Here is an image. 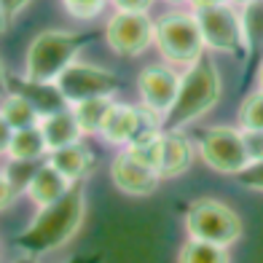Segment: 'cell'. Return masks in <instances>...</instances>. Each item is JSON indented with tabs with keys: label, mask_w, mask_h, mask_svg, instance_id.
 Returning a JSON list of instances; mask_svg holds the SVG:
<instances>
[{
	"label": "cell",
	"mask_w": 263,
	"mask_h": 263,
	"mask_svg": "<svg viewBox=\"0 0 263 263\" xmlns=\"http://www.w3.org/2000/svg\"><path fill=\"white\" fill-rule=\"evenodd\" d=\"M83 218H86V191H83V183H76L62 199L38 207L35 218L16 236L14 245L22 253L38 258L57 253L67 242H73V236L83 226Z\"/></svg>",
	"instance_id": "obj_1"
},
{
	"label": "cell",
	"mask_w": 263,
	"mask_h": 263,
	"mask_svg": "<svg viewBox=\"0 0 263 263\" xmlns=\"http://www.w3.org/2000/svg\"><path fill=\"white\" fill-rule=\"evenodd\" d=\"M223 83H220V73L207 57H201L199 62H194L188 67V73L180 78V89L177 97L166 113V124L172 132H180L183 126L199 121L204 113H210L220 100Z\"/></svg>",
	"instance_id": "obj_2"
},
{
	"label": "cell",
	"mask_w": 263,
	"mask_h": 263,
	"mask_svg": "<svg viewBox=\"0 0 263 263\" xmlns=\"http://www.w3.org/2000/svg\"><path fill=\"white\" fill-rule=\"evenodd\" d=\"M81 49H83V35L73 30H43L27 46L25 76L35 81L57 83V78L78 59Z\"/></svg>",
	"instance_id": "obj_3"
},
{
	"label": "cell",
	"mask_w": 263,
	"mask_h": 263,
	"mask_svg": "<svg viewBox=\"0 0 263 263\" xmlns=\"http://www.w3.org/2000/svg\"><path fill=\"white\" fill-rule=\"evenodd\" d=\"M153 41L166 62L172 65H194L201 59V51L207 49L196 16L183 11H170L153 22Z\"/></svg>",
	"instance_id": "obj_4"
},
{
	"label": "cell",
	"mask_w": 263,
	"mask_h": 263,
	"mask_svg": "<svg viewBox=\"0 0 263 263\" xmlns=\"http://www.w3.org/2000/svg\"><path fill=\"white\" fill-rule=\"evenodd\" d=\"M188 239L210 242L218 247H231L242 236V218L218 199H199L185 212Z\"/></svg>",
	"instance_id": "obj_5"
},
{
	"label": "cell",
	"mask_w": 263,
	"mask_h": 263,
	"mask_svg": "<svg viewBox=\"0 0 263 263\" xmlns=\"http://www.w3.org/2000/svg\"><path fill=\"white\" fill-rule=\"evenodd\" d=\"M199 156L210 170L220 175H239L250 166V156L242 140V129L212 126L199 142Z\"/></svg>",
	"instance_id": "obj_6"
},
{
	"label": "cell",
	"mask_w": 263,
	"mask_h": 263,
	"mask_svg": "<svg viewBox=\"0 0 263 263\" xmlns=\"http://www.w3.org/2000/svg\"><path fill=\"white\" fill-rule=\"evenodd\" d=\"M57 86L62 91V97L67 100V105H78V102L97 100V97H113L116 89H118V78L105 67L76 59V62L57 78Z\"/></svg>",
	"instance_id": "obj_7"
},
{
	"label": "cell",
	"mask_w": 263,
	"mask_h": 263,
	"mask_svg": "<svg viewBox=\"0 0 263 263\" xmlns=\"http://www.w3.org/2000/svg\"><path fill=\"white\" fill-rule=\"evenodd\" d=\"M196 25L201 30V38H204L207 49L223 51V54H234L242 43V19L239 14L229 6H210V8H199L194 11Z\"/></svg>",
	"instance_id": "obj_8"
},
{
	"label": "cell",
	"mask_w": 263,
	"mask_h": 263,
	"mask_svg": "<svg viewBox=\"0 0 263 263\" xmlns=\"http://www.w3.org/2000/svg\"><path fill=\"white\" fill-rule=\"evenodd\" d=\"M105 41L118 57H137L153 41V22L140 11H116L105 27Z\"/></svg>",
	"instance_id": "obj_9"
},
{
	"label": "cell",
	"mask_w": 263,
	"mask_h": 263,
	"mask_svg": "<svg viewBox=\"0 0 263 263\" xmlns=\"http://www.w3.org/2000/svg\"><path fill=\"white\" fill-rule=\"evenodd\" d=\"M137 89H140L142 105L151 107V110L159 113V116H166L175 97H177V89H180V76H177L172 67L151 65L140 73Z\"/></svg>",
	"instance_id": "obj_10"
},
{
	"label": "cell",
	"mask_w": 263,
	"mask_h": 263,
	"mask_svg": "<svg viewBox=\"0 0 263 263\" xmlns=\"http://www.w3.org/2000/svg\"><path fill=\"white\" fill-rule=\"evenodd\" d=\"M110 180L126 196H151L159 188L161 177L156 170H151L148 164L135 159L129 151H121L110 161Z\"/></svg>",
	"instance_id": "obj_11"
},
{
	"label": "cell",
	"mask_w": 263,
	"mask_h": 263,
	"mask_svg": "<svg viewBox=\"0 0 263 263\" xmlns=\"http://www.w3.org/2000/svg\"><path fill=\"white\" fill-rule=\"evenodd\" d=\"M8 91H16L22 94L35 110L38 116H51L57 110H65L67 100L62 97V91H59L57 83H49V81H35V78H27L25 73L22 76H8Z\"/></svg>",
	"instance_id": "obj_12"
},
{
	"label": "cell",
	"mask_w": 263,
	"mask_h": 263,
	"mask_svg": "<svg viewBox=\"0 0 263 263\" xmlns=\"http://www.w3.org/2000/svg\"><path fill=\"white\" fill-rule=\"evenodd\" d=\"M73 185L76 183H70L57 166H51L49 161H43V164L35 166V172L30 175V180H27V185H25L22 194H25L35 207H46V204H51V201L62 199Z\"/></svg>",
	"instance_id": "obj_13"
},
{
	"label": "cell",
	"mask_w": 263,
	"mask_h": 263,
	"mask_svg": "<svg viewBox=\"0 0 263 263\" xmlns=\"http://www.w3.org/2000/svg\"><path fill=\"white\" fill-rule=\"evenodd\" d=\"M140 126V105L113 102L100 126V137L110 145H132Z\"/></svg>",
	"instance_id": "obj_14"
},
{
	"label": "cell",
	"mask_w": 263,
	"mask_h": 263,
	"mask_svg": "<svg viewBox=\"0 0 263 263\" xmlns=\"http://www.w3.org/2000/svg\"><path fill=\"white\" fill-rule=\"evenodd\" d=\"M51 166H57L70 183H83L94 170V153L83 145V142H73V145H65V148H57L46 156Z\"/></svg>",
	"instance_id": "obj_15"
},
{
	"label": "cell",
	"mask_w": 263,
	"mask_h": 263,
	"mask_svg": "<svg viewBox=\"0 0 263 263\" xmlns=\"http://www.w3.org/2000/svg\"><path fill=\"white\" fill-rule=\"evenodd\" d=\"M194 161V145L180 135V132H164L161 135V161H159V177H180L188 172Z\"/></svg>",
	"instance_id": "obj_16"
},
{
	"label": "cell",
	"mask_w": 263,
	"mask_h": 263,
	"mask_svg": "<svg viewBox=\"0 0 263 263\" xmlns=\"http://www.w3.org/2000/svg\"><path fill=\"white\" fill-rule=\"evenodd\" d=\"M43 137H46V145H49V153L57 148H65V145H73V142L83 140V132L76 121V113L73 107H65V110H57L51 116H43L38 121Z\"/></svg>",
	"instance_id": "obj_17"
},
{
	"label": "cell",
	"mask_w": 263,
	"mask_h": 263,
	"mask_svg": "<svg viewBox=\"0 0 263 263\" xmlns=\"http://www.w3.org/2000/svg\"><path fill=\"white\" fill-rule=\"evenodd\" d=\"M49 156V145H46V137L41 126H25V129H14L6 151L8 161H25V164H38Z\"/></svg>",
	"instance_id": "obj_18"
},
{
	"label": "cell",
	"mask_w": 263,
	"mask_h": 263,
	"mask_svg": "<svg viewBox=\"0 0 263 263\" xmlns=\"http://www.w3.org/2000/svg\"><path fill=\"white\" fill-rule=\"evenodd\" d=\"M0 113H3V118L8 121L11 129H25V126H35L41 121L38 110L22 97V94L16 91H8L6 97H0Z\"/></svg>",
	"instance_id": "obj_19"
},
{
	"label": "cell",
	"mask_w": 263,
	"mask_h": 263,
	"mask_svg": "<svg viewBox=\"0 0 263 263\" xmlns=\"http://www.w3.org/2000/svg\"><path fill=\"white\" fill-rule=\"evenodd\" d=\"M113 105V97H97V100H86V102H78V105H70L76 113V121L83 132V137L86 135H100V126L105 121L107 110H110Z\"/></svg>",
	"instance_id": "obj_20"
},
{
	"label": "cell",
	"mask_w": 263,
	"mask_h": 263,
	"mask_svg": "<svg viewBox=\"0 0 263 263\" xmlns=\"http://www.w3.org/2000/svg\"><path fill=\"white\" fill-rule=\"evenodd\" d=\"M177 263H231V255H229V247L188 239L177 253Z\"/></svg>",
	"instance_id": "obj_21"
},
{
	"label": "cell",
	"mask_w": 263,
	"mask_h": 263,
	"mask_svg": "<svg viewBox=\"0 0 263 263\" xmlns=\"http://www.w3.org/2000/svg\"><path fill=\"white\" fill-rule=\"evenodd\" d=\"M242 19V43L245 49L263 43V0H247L245 11L239 14Z\"/></svg>",
	"instance_id": "obj_22"
},
{
	"label": "cell",
	"mask_w": 263,
	"mask_h": 263,
	"mask_svg": "<svg viewBox=\"0 0 263 263\" xmlns=\"http://www.w3.org/2000/svg\"><path fill=\"white\" fill-rule=\"evenodd\" d=\"M239 126L242 129H263V89L253 91L239 107Z\"/></svg>",
	"instance_id": "obj_23"
},
{
	"label": "cell",
	"mask_w": 263,
	"mask_h": 263,
	"mask_svg": "<svg viewBox=\"0 0 263 263\" xmlns=\"http://www.w3.org/2000/svg\"><path fill=\"white\" fill-rule=\"evenodd\" d=\"M107 6V0H62V8L78 22L97 19Z\"/></svg>",
	"instance_id": "obj_24"
},
{
	"label": "cell",
	"mask_w": 263,
	"mask_h": 263,
	"mask_svg": "<svg viewBox=\"0 0 263 263\" xmlns=\"http://www.w3.org/2000/svg\"><path fill=\"white\" fill-rule=\"evenodd\" d=\"M242 140H245L250 164L263 161V129H242Z\"/></svg>",
	"instance_id": "obj_25"
},
{
	"label": "cell",
	"mask_w": 263,
	"mask_h": 263,
	"mask_svg": "<svg viewBox=\"0 0 263 263\" xmlns=\"http://www.w3.org/2000/svg\"><path fill=\"white\" fill-rule=\"evenodd\" d=\"M236 180L239 185H245L250 191H258V194H263V161H255V164H250L247 170H242L236 175Z\"/></svg>",
	"instance_id": "obj_26"
},
{
	"label": "cell",
	"mask_w": 263,
	"mask_h": 263,
	"mask_svg": "<svg viewBox=\"0 0 263 263\" xmlns=\"http://www.w3.org/2000/svg\"><path fill=\"white\" fill-rule=\"evenodd\" d=\"M19 194H22L19 185L11 180L3 170H0V212H6L11 204H14V201L19 199Z\"/></svg>",
	"instance_id": "obj_27"
},
{
	"label": "cell",
	"mask_w": 263,
	"mask_h": 263,
	"mask_svg": "<svg viewBox=\"0 0 263 263\" xmlns=\"http://www.w3.org/2000/svg\"><path fill=\"white\" fill-rule=\"evenodd\" d=\"M116 6V11H140V14H145V11L153 6V0H110Z\"/></svg>",
	"instance_id": "obj_28"
},
{
	"label": "cell",
	"mask_w": 263,
	"mask_h": 263,
	"mask_svg": "<svg viewBox=\"0 0 263 263\" xmlns=\"http://www.w3.org/2000/svg\"><path fill=\"white\" fill-rule=\"evenodd\" d=\"M27 6H30V0H0V8L6 11V16H8V19H16Z\"/></svg>",
	"instance_id": "obj_29"
},
{
	"label": "cell",
	"mask_w": 263,
	"mask_h": 263,
	"mask_svg": "<svg viewBox=\"0 0 263 263\" xmlns=\"http://www.w3.org/2000/svg\"><path fill=\"white\" fill-rule=\"evenodd\" d=\"M11 135H14V129L8 126V121L3 118V113H0V156H6L8 142H11Z\"/></svg>",
	"instance_id": "obj_30"
},
{
	"label": "cell",
	"mask_w": 263,
	"mask_h": 263,
	"mask_svg": "<svg viewBox=\"0 0 263 263\" xmlns=\"http://www.w3.org/2000/svg\"><path fill=\"white\" fill-rule=\"evenodd\" d=\"M223 3H229V0H188V6L199 11V8H210V6H223Z\"/></svg>",
	"instance_id": "obj_31"
},
{
	"label": "cell",
	"mask_w": 263,
	"mask_h": 263,
	"mask_svg": "<svg viewBox=\"0 0 263 263\" xmlns=\"http://www.w3.org/2000/svg\"><path fill=\"white\" fill-rule=\"evenodd\" d=\"M62 263H100V255H73Z\"/></svg>",
	"instance_id": "obj_32"
},
{
	"label": "cell",
	"mask_w": 263,
	"mask_h": 263,
	"mask_svg": "<svg viewBox=\"0 0 263 263\" xmlns=\"http://www.w3.org/2000/svg\"><path fill=\"white\" fill-rule=\"evenodd\" d=\"M8 94V73L3 67V59H0V97H6Z\"/></svg>",
	"instance_id": "obj_33"
},
{
	"label": "cell",
	"mask_w": 263,
	"mask_h": 263,
	"mask_svg": "<svg viewBox=\"0 0 263 263\" xmlns=\"http://www.w3.org/2000/svg\"><path fill=\"white\" fill-rule=\"evenodd\" d=\"M11 263H41V258H38V255H27V253H22L19 258H14Z\"/></svg>",
	"instance_id": "obj_34"
},
{
	"label": "cell",
	"mask_w": 263,
	"mask_h": 263,
	"mask_svg": "<svg viewBox=\"0 0 263 263\" xmlns=\"http://www.w3.org/2000/svg\"><path fill=\"white\" fill-rule=\"evenodd\" d=\"M8 22H11V19L6 16V11H3V8H0V35H3V32L8 30Z\"/></svg>",
	"instance_id": "obj_35"
},
{
	"label": "cell",
	"mask_w": 263,
	"mask_h": 263,
	"mask_svg": "<svg viewBox=\"0 0 263 263\" xmlns=\"http://www.w3.org/2000/svg\"><path fill=\"white\" fill-rule=\"evenodd\" d=\"M258 81H260V89H263V67H260V76H258Z\"/></svg>",
	"instance_id": "obj_36"
},
{
	"label": "cell",
	"mask_w": 263,
	"mask_h": 263,
	"mask_svg": "<svg viewBox=\"0 0 263 263\" xmlns=\"http://www.w3.org/2000/svg\"><path fill=\"white\" fill-rule=\"evenodd\" d=\"M170 3H177V0H170Z\"/></svg>",
	"instance_id": "obj_37"
}]
</instances>
